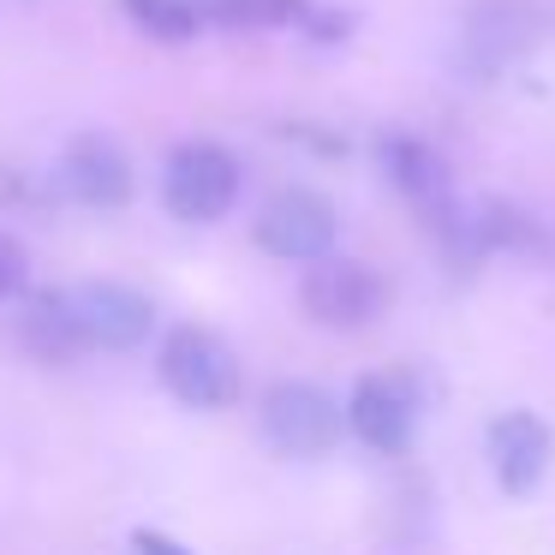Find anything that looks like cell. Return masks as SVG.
<instances>
[{
  "mask_svg": "<svg viewBox=\"0 0 555 555\" xmlns=\"http://www.w3.org/2000/svg\"><path fill=\"white\" fill-rule=\"evenodd\" d=\"M335 240H340V216L311 185H287L257 209V245L281 263H323V257H335Z\"/></svg>",
  "mask_w": 555,
  "mask_h": 555,
  "instance_id": "277c9868",
  "label": "cell"
},
{
  "mask_svg": "<svg viewBox=\"0 0 555 555\" xmlns=\"http://www.w3.org/2000/svg\"><path fill=\"white\" fill-rule=\"evenodd\" d=\"M483 454H490V472L507 495H531L555 460V436L538 412H502L483 436Z\"/></svg>",
  "mask_w": 555,
  "mask_h": 555,
  "instance_id": "ba28073f",
  "label": "cell"
},
{
  "mask_svg": "<svg viewBox=\"0 0 555 555\" xmlns=\"http://www.w3.org/2000/svg\"><path fill=\"white\" fill-rule=\"evenodd\" d=\"M66 299H73V317H78V328H85V340L102 352H132V347H144L150 328H156V305L138 287H126V281H85V287H73Z\"/></svg>",
  "mask_w": 555,
  "mask_h": 555,
  "instance_id": "8992f818",
  "label": "cell"
},
{
  "mask_svg": "<svg viewBox=\"0 0 555 555\" xmlns=\"http://www.w3.org/2000/svg\"><path fill=\"white\" fill-rule=\"evenodd\" d=\"M156 376H162V388L192 412H221V406L240 400V359H233V347L221 335H209V328H197V323H180V328L162 335Z\"/></svg>",
  "mask_w": 555,
  "mask_h": 555,
  "instance_id": "6da1fadb",
  "label": "cell"
},
{
  "mask_svg": "<svg viewBox=\"0 0 555 555\" xmlns=\"http://www.w3.org/2000/svg\"><path fill=\"white\" fill-rule=\"evenodd\" d=\"M263 436L293 460H317L347 436V412L328 388L293 376V383H275L263 395Z\"/></svg>",
  "mask_w": 555,
  "mask_h": 555,
  "instance_id": "5b68a950",
  "label": "cell"
},
{
  "mask_svg": "<svg viewBox=\"0 0 555 555\" xmlns=\"http://www.w3.org/2000/svg\"><path fill=\"white\" fill-rule=\"evenodd\" d=\"M376 156H383V173L388 185H395L400 197H406L412 209H418L430 228H442V221L460 216V197H454V173H448V162L436 156L424 138L412 132H388L383 144H376Z\"/></svg>",
  "mask_w": 555,
  "mask_h": 555,
  "instance_id": "52a82bcc",
  "label": "cell"
},
{
  "mask_svg": "<svg viewBox=\"0 0 555 555\" xmlns=\"http://www.w3.org/2000/svg\"><path fill=\"white\" fill-rule=\"evenodd\" d=\"M340 412H347V436H359L371 454H400L412 442V395L400 376H359Z\"/></svg>",
  "mask_w": 555,
  "mask_h": 555,
  "instance_id": "9c48e42d",
  "label": "cell"
},
{
  "mask_svg": "<svg viewBox=\"0 0 555 555\" xmlns=\"http://www.w3.org/2000/svg\"><path fill=\"white\" fill-rule=\"evenodd\" d=\"M61 180L85 209H126L132 204V162L108 138H73V150L61 162Z\"/></svg>",
  "mask_w": 555,
  "mask_h": 555,
  "instance_id": "30bf717a",
  "label": "cell"
},
{
  "mask_svg": "<svg viewBox=\"0 0 555 555\" xmlns=\"http://www.w3.org/2000/svg\"><path fill=\"white\" fill-rule=\"evenodd\" d=\"M30 287V257L13 233H0V299H25Z\"/></svg>",
  "mask_w": 555,
  "mask_h": 555,
  "instance_id": "9a60e30c",
  "label": "cell"
},
{
  "mask_svg": "<svg viewBox=\"0 0 555 555\" xmlns=\"http://www.w3.org/2000/svg\"><path fill=\"white\" fill-rule=\"evenodd\" d=\"M538 30H543V13H531L526 0H483L478 13L466 18V49L478 54V78L519 61L538 42Z\"/></svg>",
  "mask_w": 555,
  "mask_h": 555,
  "instance_id": "8fae6325",
  "label": "cell"
},
{
  "mask_svg": "<svg viewBox=\"0 0 555 555\" xmlns=\"http://www.w3.org/2000/svg\"><path fill=\"white\" fill-rule=\"evenodd\" d=\"M18 340H25V352L42 364H73L78 352H90L66 293H37V299L18 311Z\"/></svg>",
  "mask_w": 555,
  "mask_h": 555,
  "instance_id": "7c38bea8",
  "label": "cell"
},
{
  "mask_svg": "<svg viewBox=\"0 0 555 555\" xmlns=\"http://www.w3.org/2000/svg\"><path fill=\"white\" fill-rule=\"evenodd\" d=\"M472 233H478V251H538V228L507 204H483L472 216Z\"/></svg>",
  "mask_w": 555,
  "mask_h": 555,
  "instance_id": "4fadbf2b",
  "label": "cell"
},
{
  "mask_svg": "<svg viewBox=\"0 0 555 555\" xmlns=\"http://www.w3.org/2000/svg\"><path fill=\"white\" fill-rule=\"evenodd\" d=\"M240 185H245L240 156H233L228 144L197 138V144L173 150L168 168H162V204H168V216L204 228V221H221L233 204H240Z\"/></svg>",
  "mask_w": 555,
  "mask_h": 555,
  "instance_id": "7a4b0ae2",
  "label": "cell"
},
{
  "mask_svg": "<svg viewBox=\"0 0 555 555\" xmlns=\"http://www.w3.org/2000/svg\"><path fill=\"white\" fill-rule=\"evenodd\" d=\"M126 13L156 42H192L197 25H204V13H197L192 0H126Z\"/></svg>",
  "mask_w": 555,
  "mask_h": 555,
  "instance_id": "5bb4252c",
  "label": "cell"
},
{
  "mask_svg": "<svg viewBox=\"0 0 555 555\" xmlns=\"http://www.w3.org/2000/svg\"><path fill=\"white\" fill-rule=\"evenodd\" d=\"M132 550H138V555H192L180 538H168V531H150V526L132 531Z\"/></svg>",
  "mask_w": 555,
  "mask_h": 555,
  "instance_id": "2e32d148",
  "label": "cell"
},
{
  "mask_svg": "<svg viewBox=\"0 0 555 555\" xmlns=\"http://www.w3.org/2000/svg\"><path fill=\"white\" fill-rule=\"evenodd\" d=\"M299 305L311 323L335 328V335H352V328H371L388 311V281L376 269L352 263V257H323V263L305 269Z\"/></svg>",
  "mask_w": 555,
  "mask_h": 555,
  "instance_id": "3957f363",
  "label": "cell"
}]
</instances>
